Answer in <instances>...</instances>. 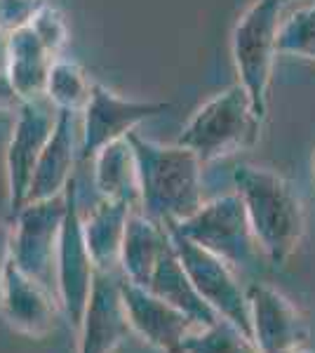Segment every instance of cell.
Wrapping results in <instances>:
<instances>
[{"label":"cell","mask_w":315,"mask_h":353,"mask_svg":"<svg viewBox=\"0 0 315 353\" xmlns=\"http://www.w3.org/2000/svg\"><path fill=\"white\" fill-rule=\"evenodd\" d=\"M48 0H0V31L14 33L31 26L33 17Z\"/></svg>","instance_id":"cell-25"},{"label":"cell","mask_w":315,"mask_h":353,"mask_svg":"<svg viewBox=\"0 0 315 353\" xmlns=\"http://www.w3.org/2000/svg\"><path fill=\"white\" fill-rule=\"evenodd\" d=\"M57 304L59 299L50 290L28 278L14 261H10L0 299V311L10 327L28 337H45L54 327Z\"/></svg>","instance_id":"cell-14"},{"label":"cell","mask_w":315,"mask_h":353,"mask_svg":"<svg viewBox=\"0 0 315 353\" xmlns=\"http://www.w3.org/2000/svg\"><path fill=\"white\" fill-rule=\"evenodd\" d=\"M261 118L240 83L214 94L193 113L176 144L191 149L207 165L240 149H250L259 139Z\"/></svg>","instance_id":"cell-3"},{"label":"cell","mask_w":315,"mask_h":353,"mask_svg":"<svg viewBox=\"0 0 315 353\" xmlns=\"http://www.w3.org/2000/svg\"><path fill=\"white\" fill-rule=\"evenodd\" d=\"M94 273L96 266L83 233L78 184L76 179H71L66 186V217L59 238V257H57V292H59V306L76 330L83 323L85 309H88Z\"/></svg>","instance_id":"cell-8"},{"label":"cell","mask_w":315,"mask_h":353,"mask_svg":"<svg viewBox=\"0 0 315 353\" xmlns=\"http://www.w3.org/2000/svg\"><path fill=\"white\" fill-rule=\"evenodd\" d=\"M94 186L106 201L139 208V168L130 139H116L94 153Z\"/></svg>","instance_id":"cell-20"},{"label":"cell","mask_w":315,"mask_h":353,"mask_svg":"<svg viewBox=\"0 0 315 353\" xmlns=\"http://www.w3.org/2000/svg\"><path fill=\"white\" fill-rule=\"evenodd\" d=\"M181 353H261V351L254 344V339L247 337L231 321L219 316L212 325L193 330L184 339Z\"/></svg>","instance_id":"cell-22"},{"label":"cell","mask_w":315,"mask_h":353,"mask_svg":"<svg viewBox=\"0 0 315 353\" xmlns=\"http://www.w3.org/2000/svg\"><path fill=\"white\" fill-rule=\"evenodd\" d=\"M21 104L24 101H21L19 92L14 90L8 71H0V111H19Z\"/></svg>","instance_id":"cell-27"},{"label":"cell","mask_w":315,"mask_h":353,"mask_svg":"<svg viewBox=\"0 0 315 353\" xmlns=\"http://www.w3.org/2000/svg\"><path fill=\"white\" fill-rule=\"evenodd\" d=\"M289 353H315V351H308V349H303V346H301V349H294V351H289Z\"/></svg>","instance_id":"cell-29"},{"label":"cell","mask_w":315,"mask_h":353,"mask_svg":"<svg viewBox=\"0 0 315 353\" xmlns=\"http://www.w3.org/2000/svg\"><path fill=\"white\" fill-rule=\"evenodd\" d=\"M283 3H285V5H289V3H294V0H283Z\"/></svg>","instance_id":"cell-30"},{"label":"cell","mask_w":315,"mask_h":353,"mask_svg":"<svg viewBox=\"0 0 315 353\" xmlns=\"http://www.w3.org/2000/svg\"><path fill=\"white\" fill-rule=\"evenodd\" d=\"M8 57H10V33L0 31V71H8Z\"/></svg>","instance_id":"cell-28"},{"label":"cell","mask_w":315,"mask_h":353,"mask_svg":"<svg viewBox=\"0 0 315 353\" xmlns=\"http://www.w3.org/2000/svg\"><path fill=\"white\" fill-rule=\"evenodd\" d=\"M57 118H59V109L48 97L24 101L19 106V111H17L14 132L10 137L8 153H5L8 196L14 214L26 205L38 158L54 132Z\"/></svg>","instance_id":"cell-9"},{"label":"cell","mask_w":315,"mask_h":353,"mask_svg":"<svg viewBox=\"0 0 315 353\" xmlns=\"http://www.w3.org/2000/svg\"><path fill=\"white\" fill-rule=\"evenodd\" d=\"M64 217L66 191L54 198L26 203L14 214L12 229V261L57 299V257Z\"/></svg>","instance_id":"cell-6"},{"label":"cell","mask_w":315,"mask_h":353,"mask_svg":"<svg viewBox=\"0 0 315 353\" xmlns=\"http://www.w3.org/2000/svg\"><path fill=\"white\" fill-rule=\"evenodd\" d=\"M94 83L83 71V66L76 64L73 59H61L57 57L52 68H50L48 90L45 97L57 106L59 111L83 113L92 97Z\"/></svg>","instance_id":"cell-21"},{"label":"cell","mask_w":315,"mask_h":353,"mask_svg":"<svg viewBox=\"0 0 315 353\" xmlns=\"http://www.w3.org/2000/svg\"><path fill=\"white\" fill-rule=\"evenodd\" d=\"M10 261H12V229L8 224H0V299H3L5 276H8Z\"/></svg>","instance_id":"cell-26"},{"label":"cell","mask_w":315,"mask_h":353,"mask_svg":"<svg viewBox=\"0 0 315 353\" xmlns=\"http://www.w3.org/2000/svg\"><path fill=\"white\" fill-rule=\"evenodd\" d=\"M167 224L174 226L188 241L223 259L231 269H252L259 264V259H266L238 193L214 198L188 219L167 221Z\"/></svg>","instance_id":"cell-5"},{"label":"cell","mask_w":315,"mask_h":353,"mask_svg":"<svg viewBox=\"0 0 315 353\" xmlns=\"http://www.w3.org/2000/svg\"><path fill=\"white\" fill-rule=\"evenodd\" d=\"M132 210L134 208L130 203L101 198V203H96L83 219L85 243L99 271H120V252Z\"/></svg>","instance_id":"cell-19"},{"label":"cell","mask_w":315,"mask_h":353,"mask_svg":"<svg viewBox=\"0 0 315 353\" xmlns=\"http://www.w3.org/2000/svg\"><path fill=\"white\" fill-rule=\"evenodd\" d=\"M57 57L43 45L31 26L10 33L8 76L21 101H33L45 97L50 68Z\"/></svg>","instance_id":"cell-18"},{"label":"cell","mask_w":315,"mask_h":353,"mask_svg":"<svg viewBox=\"0 0 315 353\" xmlns=\"http://www.w3.org/2000/svg\"><path fill=\"white\" fill-rule=\"evenodd\" d=\"M139 168V210L167 224L184 221L205 205L203 163L186 146H165L139 132L128 134Z\"/></svg>","instance_id":"cell-1"},{"label":"cell","mask_w":315,"mask_h":353,"mask_svg":"<svg viewBox=\"0 0 315 353\" xmlns=\"http://www.w3.org/2000/svg\"><path fill=\"white\" fill-rule=\"evenodd\" d=\"M78 332V353H113L118 344L130 337L132 323L125 309L120 271L96 269L88 309Z\"/></svg>","instance_id":"cell-11"},{"label":"cell","mask_w":315,"mask_h":353,"mask_svg":"<svg viewBox=\"0 0 315 353\" xmlns=\"http://www.w3.org/2000/svg\"><path fill=\"white\" fill-rule=\"evenodd\" d=\"M31 28L36 31V36L43 41L45 48L50 50L54 57H61V50L66 48L68 43V26L64 14L57 8H52L50 3H45L43 8L38 10V14L33 17Z\"/></svg>","instance_id":"cell-24"},{"label":"cell","mask_w":315,"mask_h":353,"mask_svg":"<svg viewBox=\"0 0 315 353\" xmlns=\"http://www.w3.org/2000/svg\"><path fill=\"white\" fill-rule=\"evenodd\" d=\"M283 0H254L231 33V57L240 85L250 94L256 116L266 118L273 64L278 57V33L283 26Z\"/></svg>","instance_id":"cell-4"},{"label":"cell","mask_w":315,"mask_h":353,"mask_svg":"<svg viewBox=\"0 0 315 353\" xmlns=\"http://www.w3.org/2000/svg\"><path fill=\"white\" fill-rule=\"evenodd\" d=\"M148 290L153 294H158L160 299L170 301L172 306H176L179 311H184L198 327L212 325V323L219 318L212 306L200 297V292L193 285V281L188 278V273L181 264L179 254H176L174 245L170 243L165 245L163 254H160L156 271H153V278L148 283Z\"/></svg>","instance_id":"cell-17"},{"label":"cell","mask_w":315,"mask_h":353,"mask_svg":"<svg viewBox=\"0 0 315 353\" xmlns=\"http://www.w3.org/2000/svg\"><path fill=\"white\" fill-rule=\"evenodd\" d=\"M73 165H76V113L59 111L54 132L38 158L26 203L61 196L68 181L73 179Z\"/></svg>","instance_id":"cell-15"},{"label":"cell","mask_w":315,"mask_h":353,"mask_svg":"<svg viewBox=\"0 0 315 353\" xmlns=\"http://www.w3.org/2000/svg\"><path fill=\"white\" fill-rule=\"evenodd\" d=\"M278 52L315 59V3L296 10L283 21L278 33Z\"/></svg>","instance_id":"cell-23"},{"label":"cell","mask_w":315,"mask_h":353,"mask_svg":"<svg viewBox=\"0 0 315 353\" xmlns=\"http://www.w3.org/2000/svg\"><path fill=\"white\" fill-rule=\"evenodd\" d=\"M167 243V226L146 217L139 208L132 210L128 229H125L123 252H120V273H123L125 281L148 288L160 254H163Z\"/></svg>","instance_id":"cell-16"},{"label":"cell","mask_w":315,"mask_h":353,"mask_svg":"<svg viewBox=\"0 0 315 353\" xmlns=\"http://www.w3.org/2000/svg\"><path fill=\"white\" fill-rule=\"evenodd\" d=\"M233 181L263 257L283 266L299 248L306 231L301 198L283 174L268 168L240 165L233 172Z\"/></svg>","instance_id":"cell-2"},{"label":"cell","mask_w":315,"mask_h":353,"mask_svg":"<svg viewBox=\"0 0 315 353\" xmlns=\"http://www.w3.org/2000/svg\"><path fill=\"white\" fill-rule=\"evenodd\" d=\"M167 226V233L172 238L176 254H179L181 264L188 273V278L193 281V285L200 292L207 304L214 309L219 316L226 321H231L233 325H238L247 337H252V318H250V301L247 292L240 288L238 278L233 276V269L216 254L207 252L205 248H200L193 241H188L186 236H181L172 224ZM254 339V337H252Z\"/></svg>","instance_id":"cell-7"},{"label":"cell","mask_w":315,"mask_h":353,"mask_svg":"<svg viewBox=\"0 0 315 353\" xmlns=\"http://www.w3.org/2000/svg\"><path fill=\"white\" fill-rule=\"evenodd\" d=\"M245 292L250 301L252 337L259 351L289 353L301 349L308 339V327L296 306L266 283H252Z\"/></svg>","instance_id":"cell-12"},{"label":"cell","mask_w":315,"mask_h":353,"mask_svg":"<svg viewBox=\"0 0 315 353\" xmlns=\"http://www.w3.org/2000/svg\"><path fill=\"white\" fill-rule=\"evenodd\" d=\"M170 101L151 99H125L108 90L106 85L94 83L92 97L83 111V141H80V156L92 158L101 146L116 139H125L134 132L141 123L163 116L170 111Z\"/></svg>","instance_id":"cell-10"},{"label":"cell","mask_w":315,"mask_h":353,"mask_svg":"<svg viewBox=\"0 0 315 353\" xmlns=\"http://www.w3.org/2000/svg\"><path fill=\"white\" fill-rule=\"evenodd\" d=\"M123 299L132 323V332H136L141 339L165 353H181L184 339L198 327L184 311L160 299L148 288L134 285L125 278Z\"/></svg>","instance_id":"cell-13"}]
</instances>
